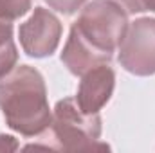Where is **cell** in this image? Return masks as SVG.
Segmentation results:
<instances>
[{
	"instance_id": "cell-7",
	"label": "cell",
	"mask_w": 155,
	"mask_h": 153,
	"mask_svg": "<svg viewBox=\"0 0 155 153\" xmlns=\"http://www.w3.org/2000/svg\"><path fill=\"white\" fill-rule=\"evenodd\" d=\"M16 60L18 52L13 40V22L0 16V77L15 69Z\"/></svg>"
},
{
	"instance_id": "cell-2",
	"label": "cell",
	"mask_w": 155,
	"mask_h": 153,
	"mask_svg": "<svg viewBox=\"0 0 155 153\" xmlns=\"http://www.w3.org/2000/svg\"><path fill=\"white\" fill-rule=\"evenodd\" d=\"M0 110L7 126L25 137L47 132L52 114L43 77L36 69L20 65L0 77Z\"/></svg>"
},
{
	"instance_id": "cell-3",
	"label": "cell",
	"mask_w": 155,
	"mask_h": 153,
	"mask_svg": "<svg viewBox=\"0 0 155 153\" xmlns=\"http://www.w3.org/2000/svg\"><path fill=\"white\" fill-rule=\"evenodd\" d=\"M49 139L40 148L63 151H105L108 144L99 142L101 119L99 114H85L74 97L58 101L51 124L47 128Z\"/></svg>"
},
{
	"instance_id": "cell-4",
	"label": "cell",
	"mask_w": 155,
	"mask_h": 153,
	"mask_svg": "<svg viewBox=\"0 0 155 153\" xmlns=\"http://www.w3.org/2000/svg\"><path fill=\"white\" fill-rule=\"evenodd\" d=\"M119 63L135 76L155 74V18H139L128 25L119 43Z\"/></svg>"
},
{
	"instance_id": "cell-10",
	"label": "cell",
	"mask_w": 155,
	"mask_h": 153,
	"mask_svg": "<svg viewBox=\"0 0 155 153\" xmlns=\"http://www.w3.org/2000/svg\"><path fill=\"white\" fill-rule=\"evenodd\" d=\"M117 4H121L128 13H141V11H144L141 0H117Z\"/></svg>"
},
{
	"instance_id": "cell-8",
	"label": "cell",
	"mask_w": 155,
	"mask_h": 153,
	"mask_svg": "<svg viewBox=\"0 0 155 153\" xmlns=\"http://www.w3.org/2000/svg\"><path fill=\"white\" fill-rule=\"evenodd\" d=\"M31 9V0H0V16L16 20Z\"/></svg>"
},
{
	"instance_id": "cell-6",
	"label": "cell",
	"mask_w": 155,
	"mask_h": 153,
	"mask_svg": "<svg viewBox=\"0 0 155 153\" xmlns=\"http://www.w3.org/2000/svg\"><path fill=\"white\" fill-rule=\"evenodd\" d=\"M114 85H116V74L108 63L87 70L78 88V106L85 114H97L108 103L114 92Z\"/></svg>"
},
{
	"instance_id": "cell-5",
	"label": "cell",
	"mask_w": 155,
	"mask_h": 153,
	"mask_svg": "<svg viewBox=\"0 0 155 153\" xmlns=\"http://www.w3.org/2000/svg\"><path fill=\"white\" fill-rule=\"evenodd\" d=\"M18 36L22 49L33 58L51 56L61 38V24L60 20L47 9L36 7L29 20H25L20 29Z\"/></svg>"
},
{
	"instance_id": "cell-11",
	"label": "cell",
	"mask_w": 155,
	"mask_h": 153,
	"mask_svg": "<svg viewBox=\"0 0 155 153\" xmlns=\"http://www.w3.org/2000/svg\"><path fill=\"white\" fill-rule=\"evenodd\" d=\"M144 11H155V0H141Z\"/></svg>"
},
{
	"instance_id": "cell-9",
	"label": "cell",
	"mask_w": 155,
	"mask_h": 153,
	"mask_svg": "<svg viewBox=\"0 0 155 153\" xmlns=\"http://www.w3.org/2000/svg\"><path fill=\"white\" fill-rule=\"evenodd\" d=\"M52 9L63 13V15H72L87 2V0H45Z\"/></svg>"
},
{
	"instance_id": "cell-1",
	"label": "cell",
	"mask_w": 155,
	"mask_h": 153,
	"mask_svg": "<svg viewBox=\"0 0 155 153\" xmlns=\"http://www.w3.org/2000/svg\"><path fill=\"white\" fill-rule=\"evenodd\" d=\"M126 29L128 15L121 4L114 0H92L71 29L61 61L74 76H83L97 65L110 63Z\"/></svg>"
}]
</instances>
